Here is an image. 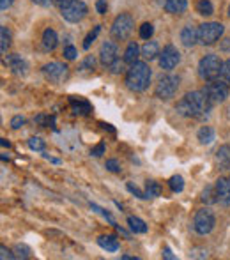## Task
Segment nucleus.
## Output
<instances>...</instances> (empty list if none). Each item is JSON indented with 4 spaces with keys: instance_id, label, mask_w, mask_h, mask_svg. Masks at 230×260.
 <instances>
[{
    "instance_id": "nucleus-52",
    "label": "nucleus",
    "mask_w": 230,
    "mask_h": 260,
    "mask_svg": "<svg viewBox=\"0 0 230 260\" xmlns=\"http://www.w3.org/2000/svg\"><path fill=\"white\" fill-rule=\"evenodd\" d=\"M229 18H230V5H229Z\"/></svg>"
},
{
    "instance_id": "nucleus-45",
    "label": "nucleus",
    "mask_w": 230,
    "mask_h": 260,
    "mask_svg": "<svg viewBox=\"0 0 230 260\" xmlns=\"http://www.w3.org/2000/svg\"><path fill=\"white\" fill-rule=\"evenodd\" d=\"M32 2L37 5H43V7H50V5L55 4V0H32Z\"/></svg>"
},
{
    "instance_id": "nucleus-31",
    "label": "nucleus",
    "mask_w": 230,
    "mask_h": 260,
    "mask_svg": "<svg viewBox=\"0 0 230 260\" xmlns=\"http://www.w3.org/2000/svg\"><path fill=\"white\" fill-rule=\"evenodd\" d=\"M29 147L32 150H39V152H43L45 147H46V144H45L43 138H39V136H32V138L29 140Z\"/></svg>"
},
{
    "instance_id": "nucleus-15",
    "label": "nucleus",
    "mask_w": 230,
    "mask_h": 260,
    "mask_svg": "<svg viewBox=\"0 0 230 260\" xmlns=\"http://www.w3.org/2000/svg\"><path fill=\"white\" fill-rule=\"evenodd\" d=\"M181 41H182V45L191 48V46H195L198 43V29L195 27H184V29L181 30Z\"/></svg>"
},
{
    "instance_id": "nucleus-18",
    "label": "nucleus",
    "mask_w": 230,
    "mask_h": 260,
    "mask_svg": "<svg viewBox=\"0 0 230 260\" xmlns=\"http://www.w3.org/2000/svg\"><path fill=\"white\" fill-rule=\"evenodd\" d=\"M163 7L170 15H182L188 7V0H166Z\"/></svg>"
},
{
    "instance_id": "nucleus-12",
    "label": "nucleus",
    "mask_w": 230,
    "mask_h": 260,
    "mask_svg": "<svg viewBox=\"0 0 230 260\" xmlns=\"http://www.w3.org/2000/svg\"><path fill=\"white\" fill-rule=\"evenodd\" d=\"M119 51H117V45H115L114 41H105L99 48V62L105 67H110L114 64L115 60L119 59Z\"/></svg>"
},
{
    "instance_id": "nucleus-36",
    "label": "nucleus",
    "mask_w": 230,
    "mask_h": 260,
    "mask_svg": "<svg viewBox=\"0 0 230 260\" xmlns=\"http://www.w3.org/2000/svg\"><path fill=\"white\" fill-rule=\"evenodd\" d=\"M15 251H16V257H18V259H29L30 257V248L25 244H18Z\"/></svg>"
},
{
    "instance_id": "nucleus-44",
    "label": "nucleus",
    "mask_w": 230,
    "mask_h": 260,
    "mask_svg": "<svg viewBox=\"0 0 230 260\" xmlns=\"http://www.w3.org/2000/svg\"><path fill=\"white\" fill-rule=\"evenodd\" d=\"M0 253H2V255H0V259H2V260H5V259H15V257H16V255H13V253H11V250H7L5 246H0Z\"/></svg>"
},
{
    "instance_id": "nucleus-38",
    "label": "nucleus",
    "mask_w": 230,
    "mask_h": 260,
    "mask_svg": "<svg viewBox=\"0 0 230 260\" xmlns=\"http://www.w3.org/2000/svg\"><path fill=\"white\" fill-rule=\"evenodd\" d=\"M23 124H25V117L15 115L13 119H11V128H13V130H20Z\"/></svg>"
},
{
    "instance_id": "nucleus-21",
    "label": "nucleus",
    "mask_w": 230,
    "mask_h": 260,
    "mask_svg": "<svg viewBox=\"0 0 230 260\" xmlns=\"http://www.w3.org/2000/svg\"><path fill=\"white\" fill-rule=\"evenodd\" d=\"M98 244L106 251H117L119 250V239L115 235H101L98 239Z\"/></svg>"
},
{
    "instance_id": "nucleus-27",
    "label": "nucleus",
    "mask_w": 230,
    "mask_h": 260,
    "mask_svg": "<svg viewBox=\"0 0 230 260\" xmlns=\"http://www.w3.org/2000/svg\"><path fill=\"white\" fill-rule=\"evenodd\" d=\"M0 37H2V41H0V50H2V53L5 55L11 46V32L7 30V27H2V29H0Z\"/></svg>"
},
{
    "instance_id": "nucleus-33",
    "label": "nucleus",
    "mask_w": 230,
    "mask_h": 260,
    "mask_svg": "<svg viewBox=\"0 0 230 260\" xmlns=\"http://www.w3.org/2000/svg\"><path fill=\"white\" fill-rule=\"evenodd\" d=\"M220 78H221L223 81H225L227 85L230 87V59L225 60V62H223V65H221V75H220Z\"/></svg>"
},
{
    "instance_id": "nucleus-46",
    "label": "nucleus",
    "mask_w": 230,
    "mask_h": 260,
    "mask_svg": "<svg viewBox=\"0 0 230 260\" xmlns=\"http://www.w3.org/2000/svg\"><path fill=\"white\" fill-rule=\"evenodd\" d=\"M13 2H15V0H0V9L2 11L9 9L11 5H13Z\"/></svg>"
},
{
    "instance_id": "nucleus-5",
    "label": "nucleus",
    "mask_w": 230,
    "mask_h": 260,
    "mask_svg": "<svg viewBox=\"0 0 230 260\" xmlns=\"http://www.w3.org/2000/svg\"><path fill=\"white\" fill-rule=\"evenodd\" d=\"M225 32V27L221 25L220 21H207L198 27V43L204 46H213L216 45V41H220V37Z\"/></svg>"
},
{
    "instance_id": "nucleus-11",
    "label": "nucleus",
    "mask_w": 230,
    "mask_h": 260,
    "mask_svg": "<svg viewBox=\"0 0 230 260\" xmlns=\"http://www.w3.org/2000/svg\"><path fill=\"white\" fill-rule=\"evenodd\" d=\"M179 62H181L179 50H177L174 45H166L165 48H163V51L160 53V65H161V69L170 71V69H174V67L179 64Z\"/></svg>"
},
{
    "instance_id": "nucleus-4",
    "label": "nucleus",
    "mask_w": 230,
    "mask_h": 260,
    "mask_svg": "<svg viewBox=\"0 0 230 260\" xmlns=\"http://www.w3.org/2000/svg\"><path fill=\"white\" fill-rule=\"evenodd\" d=\"M89 9H87V4L82 2V0H66L64 4L60 5V15L66 21H71V23H78L87 16Z\"/></svg>"
},
{
    "instance_id": "nucleus-26",
    "label": "nucleus",
    "mask_w": 230,
    "mask_h": 260,
    "mask_svg": "<svg viewBox=\"0 0 230 260\" xmlns=\"http://www.w3.org/2000/svg\"><path fill=\"white\" fill-rule=\"evenodd\" d=\"M197 13L202 16H211L214 13V7L211 4V0H198L197 2Z\"/></svg>"
},
{
    "instance_id": "nucleus-8",
    "label": "nucleus",
    "mask_w": 230,
    "mask_h": 260,
    "mask_svg": "<svg viewBox=\"0 0 230 260\" xmlns=\"http://www.w3.org/2000/svg\"><path fill=\"white\" fill-rule=\"evenodd\" d=\"M179 81H181V78L175 75L160 76V80H158L156 89H154L156 98H160V99H170V98H174L177 89H179Z\"/></svg>"
},
{
    "instance_id": "nucleus-40",
    "label": "nucleus",
    "mask_w": 230,
    "mask_h": 260,
    "mask_svg": "<svg viewBox=\"0 0 230 260\" xmlns=\"http://www.w3.org/2000/svg\"><path fill=\"white\" fill-rule=\"evenodd\" d=\"M106 168H108L110 172H114V174L120 172V166H119V163H117V160H108V161H106Z\"/></svg>"
},
{
    "instance_id": "nucleus-51",
    "label": "nucleus",
    "mask_w": 230,
    "mask_h": 260,
    "mask_svg": "<svg viewBox=\"0 0 230 260\" xmlns=\"http://www.w3.org/2000/svg\"><path fill=\"white\" fill-rule=\"evenodd\" d=\"M64 2H66V0H55V4H59V5H62Z\"/></svg>"
},
{
    "instance_id": "nucleus-23",
    "label": "nucleus",
    "mask_w": 230,
    "mask_h": 260,
    "mask_svg": "<svg viewBox=\"0 0 230 260\" xmlns=\"http://www.w3.org/2000/svg\"><path fill=\"white\" fill-rule=\"evenodd\" d=\"M128 225H130V228L135 232V234H145V232H147L145 221L140 220V218H136V216H130V218H128Z\"/></svg>"
},
{
    "instance_id": "nucleus-9",
    "label": "nucleus",
    "mask_w": 230,
    "mask_h": 260,
    "mask_svg": "<svg viewBox=\"0 0 230 260\" xmlns=\"http://www.w3.org/2000/svg\"><path fill=\"white\" fill-rule=\"evenodd\" d=\"M202 90H204V94L207 96V99L213 103V106L220 105V103H223V101L229 98V85H227L223 80L209 81Z\"/></svg>"
},
{
    "instance_id": "nucleus-19",
    "label": "nucleus",
    "mask_w": 230,
    "mask_h": 260,
    "mask_svg": "<svg viewBox=\"0 0 230 260\" xmlns=\"http://www.w3.org/2000/svg\"><path fill=\"white\" fill-rule=\"evenodd\" d=\"M142 55V48H138V45L136 43H130L128 45V48H126L124 51V60L126 64L133 65L135 62H138V57Z\"/></svg>"
},
{
    "instance_id": "nucleus-7",
    "label": "nucleus",
    "mask_w": 230,
    "mask_h": 260,
    "mask_svg": "<svg viewBox=\"0 0 230 260\" xmlns=\"http://www.w3.org/2000/svg\"><path fill=\"white\" fill-rule=\"evenodd\" d=\"M216 225V216L209 207L197 211L195 218H193V228L198 235H207L213 232Z\"/></svg>"
},
{
    "instance_id": "nucleus-34",
    "label": "nucleus",
    "mask_w": 230,
    "mask_h": 260,
    "mask_svg": "<svg viewBox=\"0 0 230 260\" xmlns=\"http://www.w3.org/2000/svg\"><path fill=\"white\" fill-rule=\"evenodd\" d=\"M124 64H126V60L122 59H117L114 62V64L110 65V67H108V69H110V73H114V75H119V73H122V71H124Z\"/></svg>"
},
{
    "instance_id": "nucleus-17",
    "label": "nucleus",
    "mask_w": 230,
    "mask_h": 260,
    "mask_svg": "<svg viewBox=\"0 0 230 260\" xmlns=\"http://www.w3.org/2000/svg\"><path fill=\"white\" fill-rule=\"evenodd\" d=\"M216 163L220 165L221 170H229L230 168V145H221L216 150Z\"/></svg>"
},
{
    "instance_id": "nucleus-10",
    "label": "nucleus",
    "mask_w": 230,
    "mask_h": 260,
    "mask_svg": "<svg viewBox=\"0 0 230 260\" xmlns=\"http://www.w3.org/2000/svg\"><path fill=\"white\" fill-rule=\"evenodd\" d=\"M43 75L51 83H62L69 78V67L60 62H50L43 65Z\"/></svg>"
},
{
    "instance_id": "nucleus-47",
    "label": "nucleus",
    "mask_w": 230,
    "mask_h": 260,
    "mask_svg": "<svg viewBox=\"0 0 230 260\" xmlns=\"http://www.w3.org/2000/svg\"><path fill=\"white\" fill-rule=\"evenodd\" d=\"M163 257H165V259H168V260H175V255H172L170 248H165V250H163Z\"/></svg>"
},
{
    "instance_id": "nucleus-2",
    "label": "nucleus",
    "mask_w": 230,
    "mask_h": 260,
    "mask_svg": "<svg viewBox=\"0 0 230 260\" xmlns=\"http://www.w3.org/2000/svg\"><path fill=\"white\" fill-rule=\"evenodd\" d=\"M150 67L145 62H135V64L131 65L128 73H126V87L133 92H144L150 83Z\"/></svg>"
},
{
    "instance_id": "nucleus-39",
    "label": "nucleus",
    "mask_w": 230,
    "mask_h": 260,
    "mask_svg": "<svg viewBox=\"0 0 230 260\" xmlns=\"http://www.w3.org/2000/svg\"><path fill=\"white\" fill-rule=\"evenodd\" d=\"M64 57L67 60H75L76 59V48L75 46H71V45H67L64 48Z\"/></svg>"
},
{
    "instance_id": "nucleus-41",
    "label": "nucleus",
    "mask_w": 230,
    "mask_h": 260,
    "mask_svg": "<svg viewBox=\"0 0 230 260\" xmlns=\"http://www.w3.org/2000/svg\"><path fill=\"white\" fill-rule=\"evenodd\" d=\"M106 9H108V4H106V0H98V2H96V11H98L99 15H105Z\"/></svg>"
},
{
    "instance_id": "nucleus-42",
    "label": "nucleus",
    "mask_w": 230,
    "mask_h": 260,
    "mask_svg": "<svg viewBox=\"0 0 230 260\" xmlns=\"http://www.w3.org/2000/svg\"><path fill=\"white\" fill-rule=\"evenodd\" d=\"M128 191H130V193H133L135 196H138V198H145V193H142V191L138 190L136 186L131 184V182H128Z\"/></svg>"
},
{
    "instance_id": "nucleus-50",
    "label": "nucleus",
    "mask_w": 230,
    "mask_h": 260,
    "mask_svg": "<svg viewBox=\"0 0 230 260\" xmlns=\"http://www.w3.org/2000/svg\"><path fill=\"white\" fill-rule=\"evenodd\" d=\"M154 2H156V4H160V5H165L166 0H154Z\"/></svg>"
},
{
    "instance_id": "nucleus-49",
    "label": "nucleus",
    "mask_w": 230,
    "mask_h": 260,
    "mask_svg": "<svg viewBox=\"0 0 230 260\" xmlns=\"http://www.w3.org/2000/svg\"><path fill=\"white\" fill-rule=\"evenodd\" d=\"M0 144H2V147H9V142H7V140H5V138H2V142H0Z\"/></svg>"
},
{
    "instance_id": "nucleus-16",
    "label": "nucleus",
    "mask_w": 230,
    "mask_h": 260,
    "mask_svg": "<svg viewBox=\"0 0 230 260\" xmlns=\"http://www.w3.org/2000/svg\"><path fill=\"white\" fill-rule=\"evenodd\" d=\"M59 45V37L53 29H46L43 32V50L45 51H53Z\"/></svg>"
},
{
    "instance_id": "nucleus-30",
    "label": "nucleus",
    "mask_w": 230,
    "mask_h": 260,
    "mask_svg": "<svg viewBox=\"0 0 230 260\" xmlns=\"http://www.w3.org/2000/svg\"><path fill=\"white\" fill-rule=\"evenodd\" d=\"M99 32H101V25H96L94 29H92L89 34H87V37L83 39V48H85V50H89L90 45L94 43V39L98 37V34H99Z\"/></svg>"
},
{
    "instance_id": "nucleus-20",
    "label": "nucleus",
    "mask_w": 230,
    "mask_h": 260,
    "mask_svg": "<svg viewBox=\"0 0 230 260\" xmlns=\"http://www.w3.org/2000/svg\"><path fill=\"white\" fill-rule=\"evenodd\" d=\"M142 57L147 60H152L156 57H160V46L156 41H147L144 46H142Z\"/></svg>"
},
{
    "instance_id": "nucleus-13",
    "label": "nucleus",
    "mask_w": 230,
    "mask_h": 260,
    "mask_svg": "<svg viewBox=\"0 0 230 260\" xmlns=\"http://www.w3.org/2000/svg\"><path fill=\"white\" fill-rule=\"evenodd\" d=\"M216 196L221 205H230V179L220 177L216 180Z\"/></svg>"
},
{
    "instance_id": "nucleus-35",
    "label": "nucleus",
    "mask_w": 230,
    "mask_h": 260,
    "mask_svg": "<svg viewBox=\"0 0 230 260\" xmlns=\"http://www.w3.org/2000/svg\"><path fill=\"white\" fill-rule=\"evenodd\" d=\"M90 209L96 211V212H99V214L103 216V218H106V220L110 221L112 225H115V220L112 218V214H110V212H106V211L103 209V207H99V205H96V204H90Z\"/></svg>"
},
{
    "instance_id": "nucleus-37",
    "label": "nucleus",
    "mask_w": 230,
    "mask_h": 260,
    "mask_svg": "<svg viewBox=\"0 0 230 260\" xmlns=\"http://www.w3.org/2000/svg\"><path fill=\"white\" fill-rule=\"evenodd\" d=\"M94 65H96V59H94L92 55H89V57H87V59L80 64V69H82V71H92V69H94Z\"/></svg>"
},
{
    "instance_id": "nucleus-22",
    "label": "nucleus",
    "mask_w": 230,
    "mask_h": 260,
    "mask_svg": "<svg viewBox=\"0 0 230 260\" xmlns=\"http://www.w3.org/2000/svg\"><path fill=\"white\" fill-rule=\"evenodd\" d=\"M197 136H198V142H200L202 145H209L214 140V130H213L211 126H204V128L198 130Z\"/></svg>"
},
{
    "instance_id": "nucleus-29",
    "label": "nucleus",
    "mask_w": 230,
    "mask_h": 260,
    "mask_svg": "<svg viewBox=\"0 0 230 260\" xmlns=\"http://www.w3.org/2000/svg\"><path fill=\"white\" fill-rule=\"evenodd\" d=\"M168 186H170V190L174 191V193H181V191L184 190V179H182L181 175H174V177H170V180H168Z\"/></svg>"
},
{
    "instance_id": "nucleus-1",
    "label": "nucleus",
    "mask_w": 230,
    "mask_h": 260,
    "mask_svg": "<svg viewBox=\"0 0 230 260\" xmlns=\"http://www.w3.org/2000/svg\"><path fill=\"white\" fill-rule=\"evenodd\" d=\"M175 110L179 112V115L204 120L211 115L213 103L207 99V96L204 94V90H193V92H188V94L177 103Z\"/></svg>"
},
{
    "instance_id": "nucleus-43",
    "label": "nucleus",
    "mask_w": 230,
    "mask_h": 260,
    "mask_svg": "<svg viewBox=\"0 0 230 260\" xmlns=\"http://www.w3.org/2000/svg\"><path fill=\"white\" fill-rule=\"evenodd\" d=\"M90 154L96 156V158H99V156L105 154V144H99V145H96L94 149L90 150Z\"/></svg>"
},
{
    "instance_id": "nucleus-48",
    "label": "nucleus",
    "mask_w": 230,
    "mask_h": 260,
    "mask_svg": "<svg viewBox=\"0 0 230 260\" xmlns=\"http://www.w3.org/2000/svg\"><path fill=\"white\" fill-rule=\"evenodd\" d=\"M120 259H122V260H138L136 257H131V255H122Z\"/></svg>"
},
{
    "instance_id": "nucleus-25",
    "label": "nucleus",
    "mask_w": 230,
    "mask_h": 260,
    "mask_svg": "<svg viewBox=\"0 0 230 260\" xmlns=\"http://www.w3.org/2000/svg\"><path fill=\"white\" fill-rule=\"evenodd\" d=\"M71 106H73V112H75V114H80V115H87L90 112V105L83 99L76 101L75 98H71Z\"/></svg>"
},
{
    "instance_id": "nucleus-24",
    "label": "nucleus",
    "mask_w": 230,
    "mask_h": 260,
    "mask_svg": "<svg viewBox=\"0 0 230 260\" xmlns=\"http://www.w3.org/2000/svg\"><path fill=\"white\" fill-rule=\"evenodd\" d=\"M144 193H145V198H156V196L161 195V186L156 180H147Z\"/></svg>"
},
{
    "instance_id": "nucleus-14",
    "label": "nucleus",
    "mask_w": 230,
    "mask_h": 260,
    "mask_svg": "<svg viewBox=\"0 0 230 260\" xmlns=\"http://www.w3.org/2000/svg\"><path fill=\"white\" fill-rule=\"evenodd\" d=\"M5 64L9 65L11 69H13V73H16V75H25V73H27L25 59H23L21 55H18V53L7 55V59H5Z\"/></svg>"
},
{
    "instance_id": "nucleus-3",
    "label": "nucleus",
    "mask_w": 230,
    "mask_h": 260,
    "mask_svg": "<svg viewBox=\"0 0 230 260\" xmlns=\"http://www.w3.org/2000/svg\"><path fill=\"white\" fill-rule=\"evenodd\" d=\"M221 59L218 55H205L200 59L198 62V76H200L204 81H213V80H218L221 75Z\"/></svg>"
},
{
    "instance_id": "nucleus-6",
    "label": "nucleus",
    "mask_w": 230,
    "mask_h": 260,
    "mask_svg": "<svg viewBox=\"0 0 230 260\" xmlns=\"http://www.w3.org/2000/svg\"><path fill=\"white\" fill-rule=\"evenodd\" d=\"M135 29V20L130 13H120L112 23V37L117 41H126Z\"/></svg>"
},
{
    "instance_id": "nucleus-28",
    "label": "nucleus",
    "mask_w": 230,
    "mask_h": 260,
    "mask_svg": "<svg viewBox=\"0 0 230 260\" xmlns=\"http://www.w3.org/2000/svg\"><path fill=\"white\" fill-rule=\"evenodd\" d=\"M202 202H204V204H207V205L218 202V196H216V188H213V186H207V188L202 191Z\"/></svg>"
},
{
    "instance_id": "nucleus-32",
    "label": "nucleus",
    "mask_w": 230,
    "mask_h": 260,
    "mask_svg": "<svg viewBox=\"0 0 230 260\" xmlns=\"http://www.w3.org/2000/svg\"><path fill=\"white\" fill-rule=\"evenodd\" d=\"M152 34H154V27L150 25V23H144V25L140 27V37L145 41H149L150 37H152Z\"/></svg>"
}]
</instances>
